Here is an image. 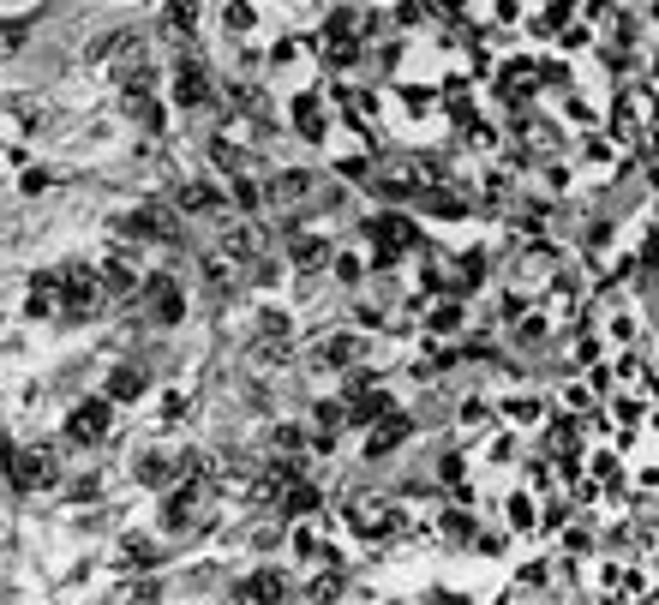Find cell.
Instances as JSON below:
<instances>
[{"label":"cell","instance_id":"cell-30","mask_svg":"<svg viewBox=\"0 0 659 605\" xmlns=\"http://www.w3.org/2000/svg\"><path fill=\"white\" fill-rule=\"evenodd\" d=\"M510 528H534V498H528V492L510 498Z\"/></svg>","mask_w":659,"mask_h":605},{"label":"cell","instance_id":"cell-22","mask_svg":"<svg viewBox=\"0 0 659 605\" xmlns=\"http://www.w3.org/2000/svg\"><path fill=\"white\" fill-rule=\"evenodd\" d=\"M540 414H546L540 396H516V402H504V420H510V426H534Z\"/></svg>","mask_w":659,"mask_h":605},{"label":"cell","instance_id":"cell-28","mask_svg":"<svg viewBox=\"0 0 659 605\" xmlns=\"http://www.w3.org/2000/svg\"><path fill=\"white\" fill-rule=\"evenodd\" d=\"M150 558H156V546H150V540H126V546H120V564H126V570H132V564L144 570Z\"/></svg>","mask_w":659,"mask_h":605},{"label":"cell","instance_id":"cell-11","mask_svg":"<svg viewBox=\"0 0 659 605\" xmlns=\"http://www.w3.org/2000/svg\"><path fill=\"white\" fill-rule=\"evenodd\" d=\"M294 126H300V138H306V144H324V138H330L324 102H318L312 90H300V96H294Z\"/></svg>","mask_w":659,"mask_h":605},{"label":"cell","instance_id":"cell-4","mask_svg":"<svg viewBox=\"0 0 659 605\" xmlns=\"http://www.w3.org/2000/svg\"><path fill=\"white\" fill-rule=\"evenodd\" d=\"M366 240H372V258H378V264H396V258H408V252L420 246V228H414L402 210H384V216L366 222Z\"/></svg>","mask_w":659,"mask_h":605},{"label":"cell","instance_id":"cell-17","mask_svg":"<svg viewBox=\"0 0 659 605\" xmlns=\"http://www.w3.org/2000/svg\"><path fill=\"white\" fill-rule=\"evenodd\" d=\"M402 438H408V420H402V414H384V426H372V438H366V456L378 462V456H390Z\"/></svg>","mask_w":659,"mask_h":605},{"label":"cell","instance_id":"cell-1","mask_svg":"<svg viewBox=\"0 0 659 605\" xmlns=\"http://www.w3.org/2000/svg\"><path fill=\"white\" fill-rule=\"evenodd\" d=\"M96 294H102V270L96 264H60V270H42L36 282H30V318H42V324H78V318H90V306H96Z\"/></svg>","mask_w":659,"mask_h":605},{"label":"cell","instance_id":"cell-21","mask_svg":"<svg viewBox=\"0 0 659 605\" xmlns=\"http://www.w3.org/2000/svg\"><path fill=\"white\" fill-rule=\"evenodd\" d=\"M192 24H198V0H168L162 30H168V36H192Z\"/></svg>","mask_w":659,"mask_h":605},{"label":"cell","instance_id":"cell-5","mask_svg":"<svg viewBox=\"0 0 659 605\" xmlns=\"http://www.w3.org/2000/svg\"><path fill=\"white\" fill-rule=\"evenodd\" d=\"M408 522H402V510L390 504V498H354L348 504V534H360V540H396Z\"/></svg>","mask_w":659,"mask_h":605},{"label":"cell","instance_id":"cell-23","mask_svg":"<svg viewBox=\"0 0 659 605\" xmlns=\"http://www.w3.org/2000/svg\"><path fill=\"white\" fill-rule=\"evenodd\" d=\"M438 534H444V540H456V546H468V540H474V516H468V510H444Z\"/></svg>","mask_w":659,"mask_h":605},{"label":"cell","instance_id":"cell-14","mask_svg":"<svg viewBox=\"0 0 659 605\" xmlns=\"http://www.w3.org/2000/svg\"><path fill=\"white\" fill-rule=\"evenodd\" d=\"M96 270H102V288H108V294H132V288H138V258H132V252H114V258H102Z\"/></svg>","mask_w":659,"mask_h":605},{"label":"cell","instance_id":"cell-34","mask_svg":"<svg viewBox=\"0 0 659 605\" xmlns=\"http://www.w3.org/2000/svg\"><path fill=\"white\" fill-rule=\"evenodd\" d=\"M336 276H342V282L354 288V282H360V258H336Z\"/></svg>","mask_w":659,"mask_h":605},{"label":"cell","instance_id":"cell-20","mask_svg":"<svg viewBox=\"0 0 659 605\" xmlns=\"http://www.w3.org/2000/svg\"><path fill=\"white\" fill-rule=\"evenodd\" d=\"M306 192H312V174H306V168H288V174L270 186V198H276V204H300Z\"/></svg>","mask_w":659,"mask_h":605},{"label":"cell","instance_id":"cell-16","mask_svg":"<svg viewBox=\"0 0 659 605\" xmlns=\"http://www.w3.org/2000/svg\"><path fill=\"white\" fill-rule=\"evenodd\" d=\"M150 390V378H144V366H114V378H108V402H138Z\"/></svg>","mask_w":659,"mask_h":605},{"label":"cell","instance_id":"cell-7","mask_svg":"<svg viewBox=\"0 0 659 605\" xmlns=\"http://www.w3.org/2000/svg\"><path fill=\"white\" fill-rule=\"evenodd\" d=\"M174 102H180V108H204V102H216L210 66H204L198 54H180V66H174Z\"/></svg>","mask_w":659,"mask_h":605},{"label":"cell","instance_id":"cell-24","mask_svg":"<svg viewBox=\"0 0 659 605\" xmlns=\"http://www.w3.org/2000/svg\"><path fill=\"white\" fill-rule=\"evenodd\" d=\"M456 420H462V426H468V432H480V426H492V408H486V402H480V396H468V402H462V408H456Z\"/></svg>","mask_w":659,"mask_h":605},{"label":"cell","instance_id":"cell-32","mask_svg":"<svg viewBox=\"0 0 659 605\" xmlns=\"http://www.w3.org/2000/svg\"><path fill=\"white\" fill-rule=\"evenodd\" d=\"M438 474H444V486H462V480H468V462H462V456H444Z\"/></svg>","mask_w":659,"mask_h":605},{"label":"cell","instance_id":"cell-12","mask_svg":"<svg viewBox=\"0 0 659 605\" xmlns=\"http://www.w3.org/2000/svg\"><path fill=\"white\" fill-rule=\"evenodd\" d=\"M174 204H180L186 216H222V204H228V198H222L216 186H204V180H186V186L174 192Z\"/></svg>","mask_w":659,"mask_h":605},{"label":"cell","instance_id":"cell-26","mask_svg":"<svg viewBox=\"0 0 659 605\" xmlns=\"http://www.w3.org/2000/svg\"><path fill=\"white\" fill-rule=\"evenodd\" d=\"M306 54H312V48H306L300 36H288V42H276V48H270V60H276V66H300Z\"/></svg>","mask_w":659,"mask_h":605},{"label":"cell","instance_id":"cell-35","mask_svg":"<svg viewBox=\"0 0 659 605\" xmlns=\"http://www.w3.org/2000/svg\"><path fill=\"white\" fill-rule=\"evenodd\" d=\"M654 186H659V162H654Z\"/></svg>","mask_w":659,"mask_h":605},{"label":"cell","instance_id":"cell-9","mask_svg":"<svg viewBox=\"0 0 659 605\" xmlns=\"http://www.w3.org/2000/svg\"><path fill=\"white\" fill-rule=\"evenodd\" d=\"M618 126H624V132H636V138H642V132H654V126H659V90H654V84H630V90L618 96Z\"/></svg>","mask_w":659,"mask_h":605},{"label":"cell","instance_id":"cell-29","mask_svg":"<svg viewBox=\"0 0 659 605\" xmlns=\"http://www.w3.org/2000/svg\"><path fill=\"white\" fill-rule=\"evenodd\" d=\"M456 324H462V306H456V300H444V306L432 312V330H438V336H450Z\"/></svg>","mask_w":659,"mask_h":605},{"label":"cell","instance_id":"cell-33","mask_svg":"<svg viewBox=\"0 0 659 605\" xmlns=\"http://www.w3.org/2000/svg\"><path fill=\"white\" fill-rule=\"evenodd\" d=\"M330 594H342V576H336V570H330V576H318V582H312V600H330Z\"/></svg>","mask_w":659,"mask_h":605},{"label":"cell","instance_id":"cell-3","mask_svg":"<svg viewBox=\"0 0 659 605\" xmlns=\"http://www.w3.org/2000/svg\"><path fill=\"white\" fill-rule=\"evenodd\" d=\"M0 468H6V480H12L18 492H42V486L60 480L54 450H18L12 438H0Z\"/></svg>","mask_w":659,"mask_h":605},{"label":"cell","instance_id":"cell-6","mask_svg":"<svg viewBox=\"0 0 659 605\" xmlns=\"http://www.w3.org/2000/svg\"><path fill=\"white\" fill-rule=\"evenodd\" d=\"M120 234H132V240H180V216L168 204H138V210L120 216Z\"/></svg>","mask_w":659,"mask_h":605},{"label":"cell","instance_id":"cell-19","mask_svg":"<svg viewBox=\"0 0 659 605\" xmlns=\"http://www.w3.org/2000/svg\"><path fill=\"white\" fill-rule=\"evenodd\" d=\"M234 594H240V600H282V594H288V582H282L276 570H258V576H246Z\"/></svg>","mask_w":659,"mask_h":605},{"label":"cell","instance_id":"cell-15","mask_svg":"<svg viewBox=\"0 0 659 605\" xmlns=\"http://www.w3.org/2000/svg\"><path fill=\"white\" fill-rule=\"evenodd\" d=\"M360 354H366L360 336H324L318 342V366H360Z\"/></svg>","mask_w":659,"mask_h":605},{"label":"cell","instance_id":"cell-13","mask_svg":"<svg viewBox=\"0 0 659 605\" xmlns=\"http://www.w3.org/2000/svg\"><path fill=\"white\" fill-rule=\"evenodd\" d=\"M288 258H294V270H324L330 264V240L324 234H288Z\"/></svg>","mask_w":659,"mask_h":605},{"label":"cell","instance_id":"cell-18","mask_svg":"<svg viewBox=\"0 0 659 605\" xmlns=\"http://www.w3.org/2000/svg\"><path fill=\"white\" fill-rule=\"evenodd\" d=\"M534 78H540V66H534V60H516V66H504V84H498V90H504L510 102H528V96H534Z\"/></svg>","mask_w":659,"mask_h":605},{"label":"cell","instance_id":"cell-2","mask_svg":"<svg viewBox=\"0 0 659 605\" xmlns=\"http://www.w3.org/2000/svg\"><path fill=\"white\" fill-rule=\"evenodd\" d=\"M366 174H372L366 186H372L378 198H426V192L438 186V180H432V162H420V156H384V162H372Z\"/></svg>","mask_w":659,"mask_h":605},{"label":"cell","instance_id":"cell-25","mask_svg":"<svg viewBox=\"0 0 659 605\" xmlns=\"http://www.w3.org/2000/svg\"><path fill=\"white\" fill-rule=\"evenodd\" d=\"M222 24H228V30H252V24H258V12H252V0H228V12H222Z\"/></svg>","mask_w":659,"mask_h":605},{"label":"cell","instance_id":"cell-27","mask_svg":"<svg viewBox=\"0 0 659 605\" xmlns=\"http://www.w3.org/2000/svg\"><path fill=\"white\" fill-rule=\"evenodd\" d=\"M24 36H30V30H24L18 18H6V24H0V60H12V54L24 48Z\"/></svg>","mask_w":659,"mask_h":605},{"label":"cell","instance_id":"cell-8","mask_svg":"<svg viewBox=\"0 0 659 605\" xmlns=\"http://www.w3.org/2000/svg\"><path fill=\"white\" fill-rule=\"evenodd\" d=\"M108 426H114V402H108V396H90V402H78V408H72L66 438H72V444H102V438H108Z\"/></svg>","mask_w":659,"mask_h":605},{"label":"cell","instance_id":"cell-10","mask_svg":"<svg viewBox=\"0 0 659 605\" xmlns=\"http://www.w3.org/2000/svg\"><path fill=\"white\" fill-rule=\"evenodd\" d=\"M144 306H150L156 324H180L186 318V294H180L174 276H144Z\"/></svg>","mask_w":659,"mask_h":605},{"label":"cell","instance_id":"cell-31","mask_svg":"<svg viewBox=\"0 0 659 605\" xmlns=\"http://www.w3.org/2000/svg\"><path fill=\"white\" fill-rule=\"evenodd\" d=\"M48 180H54L48 168H24V180H18V192H24V198H36V192H48Z\"/></svg>","mask_w":659,"mask_h":605}]
</instances>
